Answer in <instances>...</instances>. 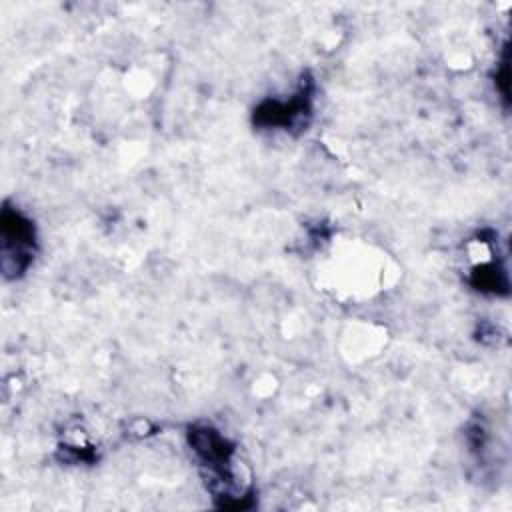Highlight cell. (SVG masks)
<instances>
[{"mask_svg": "<svg viewBox=\"0 0 512 512\" xmlns=\"http://www.w3.org/2000/svg\"><path fill=\"white\" fill-rule=\"evenodd\" d=\"M310 114V90L304 88L288 102H266L258 110V122L266 126H282L286 130L294 128L298 122L306 124V116Z\"/></svg>", "mask_w": 512, "mask_h": 512, "instance_id": "cell-2", "label": "cell"}, {"mask_svg": "<svg viewBox=\"0 0 512 512\" xmlns=\"http://www.w3.org/2000/svg\"><path fill=\"white\" fill-rule=\"evenodd\" d=\"M2 270L8 278H16L32 262L36 248L34 224L16 208L4 204L2 210Z\"/></svg>", "mask_w": 512, "mask_h": 512, "instance_id": "cell-1", "label": "cell"}]
</instances>
